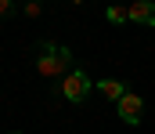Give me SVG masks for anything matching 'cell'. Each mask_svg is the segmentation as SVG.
<instances>
[{
  "instance_id": "1",
  "label": "cell",
  "mask_w": 155,
  "mask_h": 134,
  "mask_svg": "<svg viewBox=\"0 0 155 134\" xmlns=\"http://www.w3.org/2000/svg\"><path fill=\"white\" fill-rule=\"evenodd\" d=\"M36 69H40V76H47V80H54V76H69L72 73V51L69 47H61V44H40V58H36Z\"/></svg>"
},
{
  "instance_id": "2",
  "label": "cell",
  "mask_w": 155,
  "mask_h": 134,
  "mask_svg": "<svg viewBox=\"0 0 155 134\" xmlns=\"http://www.w3.org/2000/svg\"><path fill=\"white\" fill-rule=\"evenodd\" d=\"M90 76L83 73V69H72L65 80H61V98L65 101H87V94H90Z\"/></svg>"
},
{
  "instance_id": "3",
  "label": "cell",
  "mask_w": 155,
  "mask_h": 134,
  "mask_svg": "<svg viewBox=\"0 0 155 134\" xmlns=\"http://www.w3.org/2000/svg\"><path fill=\"white\" fill-rule=\"evenodd\" d=\"M116 109H119V116H123V123L137 127V123H141V116H144V98H141V94H134V91H126V94L116 101Z\"/></svg>"
},
{
  "instance_id": "4",
  "label": "cell",
  "mask_w": 155,
  "mask_h": 134,
  "mask_svg": "<svg viewBox=\"0 0 155 134\" xmlns=\"http://www.w3.org/2000/svg\"><path fill=\"white\" fill-rule=\"evenodd\" d=\"M130 22H137V26H155V4L152 0H134V4H130Z\"/></svg>"
},
{
  "instance_id": "5",
  "label": "cell",
  "mask_w": 155,
  "mask_h": 134,
  "mask_svg": "<svg viewBox=\"0 0 155 134\" xmlns=\"http://www.w3.org/2000/svg\"><path fill=\"white\" fill-rule=\"evenodd\" d=\"M97 91H101V98L119 101V98L126 94V84H119V80H101V84H97Z\"/></svg>"
},
{
  "instance_id": "6",
  "label": "cell",
  "mask_w": 155,
  "mask_h": 134,
  "mask_svg": "<svg viewBox=\"0 0 155 134\" xmlns=\"http://www.w3.org/2000/svg\"><path fill=\"white\" fill-rule=\"evenodd\" d=\"M105 18H108V22H116V26H123V22H130V7H108V11H105Z\"/></svg>"
},
{
  "instance_id": "7",
  "label": "cell",
  "mask_w": 155,
  "mask_h": 134,
  "mask_svg": "<svg viewBox=\"0 0 155 134\" xmlns=\"http://www.w3.org/2000/svg\"><path fill=\"white\" fill-rule=\"evenodd\" d=\"M40 11H43V7H40L36 0H33V4H25V15H29V18H40Z\"/></svg>"
},
{
  "instance_id": "8",
  "label": "cell",
  "mask_w": 155,
  "mask_h": 134,
  "mask_svg": "<svg viewBox=\"0 0 155 134\" xmlns=\"http://www.w3.org/2000/svg\"><path fill=\"white\" fill-rule=\"evenodd\" d=\"M4 15H15V4H11V0H0V18H4Z\"/></svg>"
},
{
  "instance_id": "9",
  "label": "cell",
  "mask_w": 155,
  "mask_h": 134,
  "mask_svg": "<svg viewBox=\"0 0 155 134\" xmlns=\"http://www.w3.org/2000/svg\"><path fill=\"white\" fill-rule=\"evenodd\" d=\"M11 134H22V131H11Z\"/></svg>"
}]
</instances>
